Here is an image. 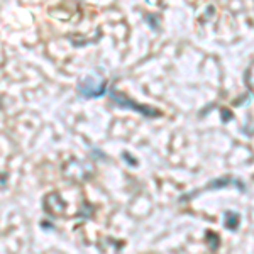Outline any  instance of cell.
I'll return each mask as SVG.
<instances>
[{
  "label": "cell",
  "mask_w": 254,
  "mask_h": 254,
  "mask_svg": "<svg viewBox=\"0 0 254 254\" xmlns=\"http://www.w3.org/2000/svg\"><path fill=\"white\" fill-rule=\"evenodd\" d=\"M43 207H44V210L53 217H60L64 212V202L61 200V195L56 193V191L48 193L46 196H44Z\"/></svg>",
  "instance_id": "277c9868"
},
{
  "label": "cell",
  "mask_w": 254,
  "mask_h": 254,
  "mask_svg": "<svg viewBox=\"0 0 254 254\" xmlns=\"http://www.w3.org/2000/svg\"><path fill=\"white\" fill-rule=\"evenodd\" d=\"M76 92L83 98H98L107 92V81L97 80L95 76H87V78L78 81Z\"/></svg>",
  "instance_id": "6da1fadb"
},
{
  "label": "cell",
  "mask_w": 254,
  "mask_h": 254,
  "mask_svg": "<svg viewBox=\"0 0 254 254\" xmlns=\"http://www.w3.org/2000/svg\"><path fill=\"white\" fill-rule=\"evenodd\" d=\"M244 83L248 87L249 92L254 95V63H251L248 66V69L244 71Z\"/></svg>",
  "instance_id": "8992f818"
},
{
  "label": "cell",
  "mask_w": 254,
  "mask_h": 254,
  "mask_svg": "<svg viewBox=\"0 0 254 254\" xmlns=\"http://www.w3.org/2000/svg\"><path fill=\"white\" fill-rule=\"evenodd\" d=\"M109 95H110V100L116 102V104L119 105V107H124V109H132L136 110V112L142 114L144 117L147 119H154L158 116H161V112L156 109H151V107H146V105H137L134 100H129L126 95H122V93H119L116 88L109 90Z\"/></svg>",
  "instance_id": "7a4b0ae2"
},
{
  "label": "cell",
  "mask_w": 254,
  "mask_h": 254,
  "mask_svg": "<svg viewBox=\"0 0 254 254\" xmlns=\"http://www.w3.org/2000/svg\"><path fill=\"white\" fill-rule=\"evenodd\" d=\"M239 222H241L239 214H236V212H232V210H225L224 212V224H225V227H227L229 231H237Z\"/></svg>",
  "instance_id": "5b68a950"
},
{
  "label": "cell",
  "mask_w": 254,
  "mask_h": 254,
  "mask_svg": "<svg viewBox=\"0 0 254 254\" xmlns=\"http://www.w3.org/2000/svg\"><path fill=\"white\" fill-rule=\"evenodd\" d=\"M225 187H236L239 188L241 191H246V185L243 180H237V178H232V176H225V178H217V180H212V182L207 183L205 188H202V190H196V191H191V193H188L185 196H182V202L183 200H191V196L195 195H200L203 193V191H208V190H220V188H225Z\"/></svg>",
  "instance_id": "3957f363"
}]
</instances>
